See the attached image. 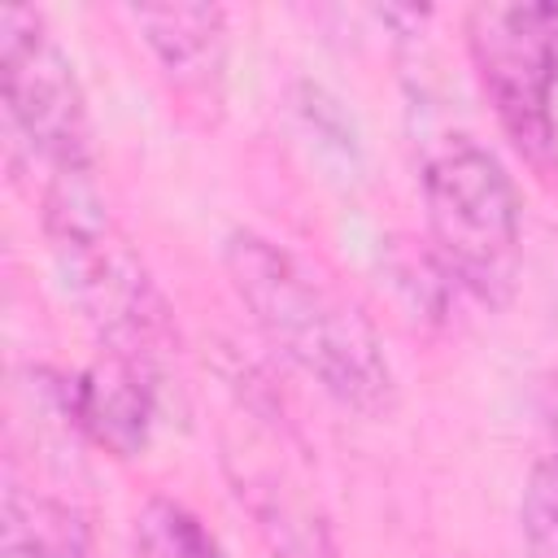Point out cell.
I'll return each instance as SVG.
<instances>
[{"mask_svg": "<svg viewBox=\"0 0 558 558\" xmlns=\"http://www.w3.org/2000/svg\"><path fill=\"white\" fill-rule=\"evenodd\" d=\"M222 257L253 323L288 362L362 414L392 405V366L375 327L349 296L257 231H231Z\"/></svg>", "mask_w": 558, "mask_h": 558, "instance_id": "1", "label": "cell"}, {"mask_svg": "<svg viewBox=\"0 0 558 558\" xmlns=\"http://www.w3.org/2000/svg\"><path fill=\"white\" fill-rule=\"evenodd\" d=\"M44 231L74 305L83 310L100 344H109V357L157 371L170 331L166 305L131 235L105 205L92 166L52 170L44 192Z\"/></svg>", "mask_w": 558, "mask_h": 558, "instance_id": "2", "label": "cell"}, {"mask_svg": "<svg viewBox=\"0 0 558 558\" xmlns=\"http://www.w3.org/2000/svg\"><path fill=\"white\" fill-rule=\"evenodd\" d=\"M427 231L440 266L484 301H501L519 270V196L480 144H449L423 170Z\"/></svg>", "mask_w": 558, "mask_h": 558, "instance_id": "3", "label": "cell"}, {"mask_svg": "<svg viewBox=\"0 0 558 558\" xmlns=\"http://www.w3.org/2000/svg\"><path fill=\"white\" fill-rule=\"evenodd\" d=\"M466 44L510 140L558 170V4H475Z\"/></svg>", "mask_w": 558, "mask_h": 558, "instance_id": "4", "label": "cell"}, {"mask_svg": "<svg viewBox=\"0 0 558 558\" xmlns=\"http://www.w3.org/2000/svg\"><path fill=\"white\" fill-rule=\"evenodd\" d=\"M0 78L9 126L35 157L48 161V170L92 166L87 109L74 65L52 44L39 13L0 9Z\"/></svg>", "mask_w": 558, "mask_h": 558, "instance_id": "5", "label": "cell"}, {"mask_svg": "<svg viewBox=\"0 0 558 558\" xmlns=\"http://www.w3.org/2000/svg\"><path fill=\"white\" fill-rule=\"evenodd\" d=\"M57 401H61V414L78 432H87L96 445H105L118 458H131L148 445L157 388H153V371H144V366L109 357L92 371L61 379Z\"/></svg>", "mask_w": 558, "mask_h": 558, "instance_id": "6", "label": "cell"}, {"mask_svg": "<svg viewBox=\"0 0 558 558\" xmlns=\"http://www.w3.org/2000/svg\"><path fill=\"white\" fill-rule=\"evenodd\" d=\"M131 17L144 31V44L157 52L174 92L192 100H218L227 26L218 4H140Z\"/></svg>", "mask_w": 558, "mask_h": 558, "instance_id": "7", "label": "cell"}, {"mask_svg": "<svg viewBox=\"0 0 558 558\" xmlns=\"http://www.w3.org/2000/svg\"><path fill=\"white\" fill-rule=\"evenodd\" d=\"M135 554L140 558H222L214 532L179 501L157 497L135 519Z\"/></svg>", "mask_w": 558, "mask_h": 558, "instance_id": "8", "label": "cell"}, {"mask_svg": "<svg viewBox=\"0 0 558 558\" xmlns=\"http://www.w3.org/2000/svg\"><path fill=\"white\" fill-rule=\"evenodd\" d=\"M519 523L527 558H558V453L532 466L519 501Z\"/></svg>", "mask_w": 558, "mask_h": 558, "instance_id": "9", "label": "cell"}]
</instances>
